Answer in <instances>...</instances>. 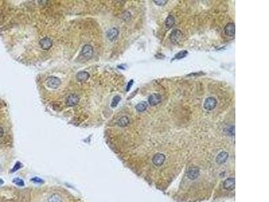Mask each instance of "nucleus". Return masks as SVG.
Here are the masks:
<instances>
[{
    "label": "nucleus",
    "mask_w": 269,
    "mask_h": 202,
    "mask_svg": "<svg viewBox=\"0 0 269 202\" xmlns=\"http://www.w3.org/2000/svg\"><path fill=\"white\" fill-rule=\"evenodd\" d=\"M217 104V101L214 97H208L207 98H206L205 102H204L203 107L205 110L210 111V110H212L215 109Z\"/></svg>",
    "instance_id": "obj_1"
},
{
    "label": "nucleus",
    "mask_w": 269,
    "mask_h": 202,
    "mask_svg": "<svg viewBox=\"0 0 269 202\" xmlns=\"http://www.w3.org/2000/svg\"><path fill=\"white\" fill-rule=\"evenodd\" d=\"M48 87L53 89L58 88L61 84V81L59 78L55 76H50L47 78L46 81Z\"/></svg>",
    "instance_id": "obj_2"
},
{
    "label": "nucleus",
    "mask_w": 269,
    "mask_h": 202,
    "mask_svg": "<svg viewBox=\"0 0 269 202\" xmlns=\"http://www.w3.org/2000/svg\"><path fill=\"white\" fill-rule=\"evenodd\" d=\"M183 36V34L180 30L175 29L172 31L170 35V39L172 43H178Z\"/></svg>",
    "instance_id": "obj_3"
},
{
    "label": "nucleus",
    "mask_w": 269,
    "mask_h": 202,
    "mask_svg": "<svg viewBox=\"0 0 269 202\" xmlns=\"http://www.w3.org/2000/svg\"><path fill=\"white\" fill-rule=\"evenodd\" d=\"M162 101V97L159 94H152L148 98V102L151 106H155Z\"/></svg>",
    "instance_id": "obj_4"
},
{
    "label": "nucleus",
    "mask_w": 269,
    "mask_h": 202,
    "mask_svg": "<svg viewBox=\"0 0 269 202\" xmlns=\"http://www.w3.org/2000/svg\"><path fill=\"white\" fill-rule=\"evenodd\" d=\"M79 102V97L77 95L75 94H72L68 96V97L67 98L65 103L67 106L69 107H73V106L76 105Z\"/></svg>",
    "instance_id": "obj_5"
},
{
    "label": "nucleus",
    "mask_w": 269,
    "mask_h": 202,
    "mask_svg": "<svg viewBox=\"0 0 269 202\" xmlns=\"http://www.w3.org/2000/svg\"><path fill=\"white\" fill-rule=\"evenodd\" d=\"M94 53V49L92 46H91L90 45H86L85 46H83L81 50V53H82L83 56L85 57L86 58L89 59L92 56Z\"/></svg>",
    "instance_id": "obj_6"
},
{
    "label": "nucleus",
    "mask_w": 269,
    "mask_h": 202,
    "mask_svg": "<svg viewBox=\"0 0 269 202\" xmlns=\"http://www.w3.org/2000/svg\"><path fill=\"white\" fill-rule=\"evenodd\" d=\"M39 45L40 47L44 50H49L52 47L53 43L50 38L45 37L40 40Z\"/></svg>",
    "instance_id": "obj_7"
},
{
    "label": "nucleus",
    "mask_w": 269,
    "mask_h": 202,
    "mask_svg": "<svg viewBox=\"0 0 269 202\" xmlns=\"http://www.w3.org/2000/svg\"><path fill=\"white\" fill-rule=\"evenodd\" d=\"M119 34V30H118L117 28H111V29H110L107 31L106 35H107L108 38H109L110 41H114V40L117 39Z\"/></svg>",
    "instance_id": "obj_8"
},
{
    "label": "nucleus",
    "mask_w": 269,
    "mask_h": 202,
    "mask_svg": "<svg viewBox=\"0 0 269 202\" xmlns=\"http://www.w3.org/2000/svg\"><path fill=\"white\" fill-rule=\"evenodd\" d=\"M225 35L232 37V36L235 35V26L234 23H229L225 26Z\"/></svg>",
    "instance_id": "obj_9"
},
{
    "label": "nucleus",
    "mask_w": 269,
    "mask_h": 202,
    "mask_svg": "<svg viewBox=\"0 0 269 202\" xmlns=\"http://www.w3.org/2000/svg\"><path fill=\"white\" fill-rule=\"evenodd\" d=\"M228 157H229V154L226 152H222L217 155L216 161L219 164H223V163L226 162Z\"/></svg>",
    "instance_id": "obj_10"
},
{
    "label": "nucleus",
    "mask_w": 269,
    "mask_h": 202,
    "mask_svg": "<svg viewBox=\"0 0 269 202\" xmlns=\"http://www.w3.org/2000/svg\"><path fill=\"white\" fill-rule=\"evenodd\" d=\"M76 79L79 82H85L90 78V74L87 71H80L76 74Z\"/></svg>",
    "instance_id": "obj_11"
},
{
    "label": "nucleus",
    "mask_w": 269,
    "mask_h": 202,
    "mask_svg": "<svg viewBox=\"0 0 269 202\" xmlns=\"http://www.w3.org/2000/svg\"><path fill=\"white\" fill-rule=\"evenodd\" d=\"M174 23H175L174 17L172 15L168 16L166 18V19H165V27H166L167 28H171L172 26H174Z\"/></svg>",
    "instance_id": "obj_12"
},
{
    "label": "nucleus",
    "mask_w": 269,
    "mask_h": 202,
    "mask_svg": "<svg viewBox=\"0 0 269 202\" xmlns=\"http://www.w3.org/2000/svg\"><path fill=\"white\" fill-rule=\"evenodd\" d=\"M117 124L120 127H126L129 124V119L127 116H123L118 120Z\"/></svg>",
    "instance_id": "obj_13"
},
{
    "label": "nucleus",
    "mask_w": 269,
    "mask_h": 202,
    "mask_svg": "<svg viewBox=\"0 0 269 202\" xmlns=\"http://www.w3.org/2000/svg\"><path fill=\"white\" fill-rule=\"evenodd\" d=\"M147 107H148L147 103L145 102V101H143V102H139L136 105L135 109L138 112H143L147 109Z\"/></svg>",
    "instance_id": "obj_14"
},
{
    "label": "nucleus",
    "mask_w": 269,
    "mask_h": 202,
    "mask_svg": "<svg viewBox=\"0 0 269 202\" xmlns=\"http://www.w3.org/2000/svg\"><path fill=\"white\" fill-rule=\"evenodd\" d=\"M48 202H62V198L59 195L55 193L48 198Z\"/></svg>",
    "instance_id": "obj_15"
},
{
    "label": "nucleus",
    "mask_w": 269,
    "mask_h": 202,
    "mask_svg": "<svg viewBox=\"0 0 269 202\" xmlns=\"http://www.w3.org/2000/svg\"><path fill=\"white\" fill-rule=\"evenodd\" d=\"M234 179H232V178L227 179L224 183V186L225 189L228 190H232V188H234Z\"/></svg>",
    "instance_id": "obj_16"
},
{
    "label": "nucleus",
    "mask_w": 269,
    "mask_h": 202,
    "mask_svg": "<svg viewBox=\"0 0 269 202\" xmlns=\"http://www.w3.org/2000/svg\"><path fill=\"white\" fill-rule=\"evenodd\" d=\"M187 55H188V51H187V50H181V51L175 55L174 59H182V58H184V57H186Z\"/></svg>",
    "instance_id": "obj_17"
},
{
    "label": "nucleus",
    "mask_w": 269,
    "mask_h": 202,
    "mask_svg": "<svg viewBox=\"0 0 269 202\" xmlns=\"http://www.w3.org/2000/svg\"><path fill=\"white\" fill-rule=\"evenodd\" d=\"M121 100V98L120 96H115V97L112 98V103H111V107H116L118 105V104L120 102V101Z\"/></svg>",
    "instance_id": "obj_18"
},
{
    "label": "nucleus",
    "mask_w": 269,
    "mask_h": 202,
    "mask_svg": "<svg viewBox=\"0 0 269 202\" xmlns=\"http://www.w3.org/2000/svg\"><path fill=\"white\" fill-rule=\"evenodd\" d=\"M13 183L18 185V186H24V182L22 179H20V178H15V179L13 180Z\"/></svg>",
    "instance_id": "obj_19"
},
{
    "label": "nucleus",
    "mask_w": 269,
    "mask_h": 202,
    "mask_svg": "<svg viewBox=\"0 0 269 202\" xmlns=\"http://www.w3.org/2000/svg\"><path fill=\"white\" fill-rule=\"evenodd\" d=\"M21 167H22V164H21V163H20V162H17L16 164H15V166H14V167L12 168V172H13L16 171V170H19V169H20V168H21Z\"/></svg>",
    "instance_id": "obj_20"
},
{
    "label": "nucleus",
    "mask_w": 269,
    "mask_h": 202,
    "mask_svg": "<svg viewBox=\"0 0 269 202\" xmlns=\"http://www.w3.org/2000/svg\"><path fill=\"white\" fill-rule=\"evenodd\" d=\"M31 181H33V182H35V183H42L44 182L42 179H39V178H38V177L32 178V179H31Z\"/></svg>",
    "instance_id": "obj_21"
},
{
    "label": "nucleus",
    "mask_w": 269,
    "mask_h": 202,
    "mask_svg": "<svg viewBox=\"0 0 269 202\" xmlns=\"http://www.w3.org/2000/svg\"><path fill=\"white\" fill-rule=\"evenodd\" d=\"M155 4L158 5V6H164L166 4L167 1H154Z\"/></svg>",
    "instance_id": "obj_22"
},
{
    "label": "nucleus",
    "mask_w": 269,
    "mask_h": 202,
    "mask_svg": "<svg viewBox=\"0 0 269 202\" xmlns=\"http://www.w3.org/2000/svg\"><path fill=\"white\" fill-rule=\"evenodd\" d=\"M133 80H131L129 81V83L127 84V92H128V91L130 90L132 85H133Z\"/></svg>",
    "instance_id": "obj_23"
},
{
    "label": "nucleus",
    "mask_w": 269,
    "mask_h": 202,
    "mask_svg": "<svg viewBox=\"0 0 269 202\" xmlns=\"http://www.w3.org/2000/svg\"><path fill=\"white\" fill-rule=\"evenodd\" d=\"M4 133V131L3 128H1V127H0V138H1V137L3 136Z\"/></svg>",
    "instance_id": "obj_24"
},
{
    "label": "nucleus",
    "mask_w": 269,
    "mask_h": 202,
    "mask_svg": "<svg viewBox=\"0 0 269 202\" xmlns=\"http://www.w3.org/2000/svg\"><path fill=\"white\" fill-rule=\"evenodd\" d=\"M3 183H4L3 180H2V179H0V185H1V184H3Z\"/></svg>",
    "instance_id": "obj_25"
},
{
    "label": "nucleus",
    "mask_w": 269,
    "mask_h": 202,
    "mask_svg": "<svg viewBox=\"0 0 269 202\" xmlns=\"http://www.w3.org/2000/svg\"><path fill=\"white\" fill-rule=\"evenodd\" d=\"M1 164H0V170H1Z\"/></svg>",
    "instance_id": "obj_26"
}]
</instances>
